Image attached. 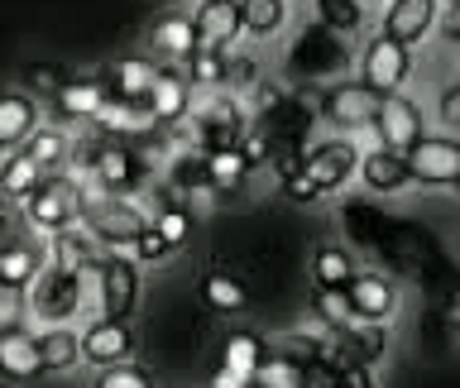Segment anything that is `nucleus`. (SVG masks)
<instances>
[{
    "mask_svg": "<svg viewBox=\"0 0 460 388\" xmlns=\"http://www.w3.org/2000/svg\"><path fill=\"white\" fill-rule=\"evenodd\" d=\"M77 221L92 230L96 240H106V244H135L144 230H149V221L129 207V201H120L115 192L106 197H96V192H82V216Z\"/></svg>",
    "mask_w": 460,
    "mask_h": 388,
    "instance_id": "nucleus-1",
    "label": "nucleus"
},
{
    "mask_svg": "<svg viewBox=\"0 0 460 388\" xmlns=\"http://www.w3.org/2000/svg\"><path fill=\"white\" fill-rule=\"evenodd\" d=\"M24 216L39 230H63L82 216V187H72L67 178H43L34 192L24 197Z\"/></svg>",
    "mask_w": 460,
    "mask_h": 388,
    "instance_id": "nucleus-2",
    "label": "nucleus"
},
{
    "mask_svg": "<svg viewBox=\"0 0 460 388\" xmlns=\"http://www.w3.org/2000/svg\"><path fill=\"white\" fill-rule=\"evenodd\" d=\"M29 307H34L39 316H49V322H63V316H72L82 307V273L72 269H39V278L29 283Z\"/></svg>",
    "mask_w": 460,
    "mask_h": 388,
    "instance_id": "nucleus-3",
    "label": "nucleus"
},
{
    "mask_svg": "<svg viewBox=\"0 0 460 388\" xmlns=\"http://www.w3.org/2000/svg\"><path fill=\"white\" fill-rule=\"evenodd\" d=\"M379 110H384V92H374L369 82H341V86H331V92L322 96V115L331 125H341V129L374 125Z\"/></svg>",
    "mask_w": 460,
    "mask_h": 388,
    "instance_id": "nucleus-4",
    "label": "nucleus"
},
{
    "mask_svg": "<svg viewBox=\"0 0 460 388\" xmlns=\"http://www.w3.org/2000/svg\"><path fill=\"white\" fill-rule=\"evenodd\" d=\"M408 172H412V182H427V187H456L460 182V144L441 139V135H422L408 149Z\"/></svg>",
    "mask_w": 460,
    "mask_h": 388,
    "instance_id": "nucleus-5",
    "label": "nucleus"
},
{
    "mask_svg": "<svg viewBox=\"0 0 460 388\" xmlns=\"http://www.w3.org/2000/svg\"><path fill=\"white\" fill-rule=\"evenodd\" d=\"M408 72H412L408 43H398V39H388V34H379L365 48V57H359V82H369L374 92H384V96H394L398 86L408 82Z\"/></svg>",
    "mask_w": 460,
    "mask_h": 388,
    "instance_id": "nucleus-6",
    "label": "nucleus"
},
{
    "mask_svg": "<svg viewBox=\"0 0 460 388\" xmlns=\"http://www.w3.org/2000/svg\"><path fill=\"white\" fill-rule=\"evenodd\" d=\"M244 29L240 20V0H201L192 14V34H197V53H230V43Z\"/></svg>",
    "mask_w": 460,
    "mask_h": 388,
    "instance_id": "nucleus-7",
    "label": "nucleus"
},
{
    "mask_svg": "<svg viewBox=\"0 0 460 388\" xmlns=\"http://www.w3.org/2000/svg\"><path fill=\"white\" fill-rule=\"evenodd\" d=\"M359 163V149L350 139H331V144H316V149L302 158V178H307L316 192H331V187H341L345 178L355 172Z\"/></svg>",
    "mask_w": 460,
    "mask_h": 388,
    "instance_id": "nucleus-8",
    "label": "nucleus"
},
{
    "mask_svg": "<svg viewBox=\"0 0 460 388\" xmlns=\"http://www.w3.org/2000/svg\"><path fill=\"white\" fill-rule=\"evenodd\" d=\"M92 168H96V178H101V187L106 192H135V187L149 178V163L129 149V144H106V149H96V158H92Z\"/></svg>",
    "mask_w": 460,
    "mask_h": 388,
    "instance_id": "nucleus-9",
    "label": "nucleus"
},
{
    "mask_svg": "<svg viewBox=\"0 0 460 388\" xmlns=\"http://www.w3.org/2000/svg\"><path fill=\"white\" fill-rule=\"evenodd\" d=\"M129 350H135V336H129V326L120 316H101L82 331V359H92V365H125Z\"/></svg>",
    "mask_w": 460,
    "mask_h": 388,
    "instance_id": "nucleus-10",
    "label": "nucleus"
},
{
    "mask_svg": "<svg viewBox=\"0 0 460 388\" xmlns=\"http://www.w3.org/2000/svg\"><path fill=\"white\" fill-rule=\"evenodd\" d=\"M374 129H379V139H384V149H394V154H408L417 139L427 135L422 129V115H417V106L408 96H384V110H379V120H374Z\"/></svg>",
    "mask_w": 460,
    "mask_h": 388,
    "instance_id": "nucleus-11",
    "label": "nucleus"
},
{
    "mask_svg": "<svg viewBox=\"0 0 460 388\" xmlns=\"http://www.w3.org/2000/svg\"><path fill=\"white\" fill-rule=\"evenodd\" d=\"M345 297H350L355 322H388L394 307H398L394 283H384L379 273H355V278L345 283Z\"/></svg>",
    "mask_w": 460,
    "mask_h": 388,
    "instance_id": "nucleus-12",
    "label": "nucleus"
},
{
    "mask_svg": "<svg viewBox=\"0 0 460 388\" xmlns=\"http://www.w3.org/2000/svg\"><path fill=\"white\" fill-rule=\"evenodd\" d=\"M101 82H106V92H111V96L149 106V92L158 86V67H154V63H144V57H115V63L101 72Z\"/></svg>",
    "mask_w": 460,
    "mask_h": 388,
    "instance_id": "nucleus-13",
    "label": "nucleus"
},
{
    "mask_svg": "<svg viewBox=\"0 0 460 388\" xmlns=\"http://www.w3.org/2000/svg\"><path fill=\"white\" fill-rule=\"evenodd\" d=\"M135 297H139V273L129 259H101V307L106 316H125L135 312Z\"/></svg>",
    "mask_w": 460,
    "mask_h": 388,
    "instance_id": "nucleus-14",
    "label": "nucleus"
},
{
    "mask_svg": "<svg viewBox=\"0 0 460 388\" xmlns=\"http://www.w3.org/2000/svg\"><path fill=\"white\" fill-rule=\"evenodd\" d=\"M106 101H111V92H106V82H101V77H82V82L67 77L53 92V106H58V115H67V120H96Z\"/></svg>",
    "mask_w": 460,
    "mask_h": 388,
    "instance_id": "nucleus-15",
    "label": "nucleus"
},
{
    "mask_svg": "<svg viewBox=\"0 0 460 388\" xmlns=\"http://www.w3.org/2000/svg\"><path fill=\"white\" fill-rule=\"evenodd\" d=\"M437 24V0H394L384 14V34L398 39V43H412L427 39V29Z\"/></svg>",
    "mask_w": 460,
    "mask_h": 388,
    "instance_id": "nucleus-16",
    "label": "nucleus"
},
{
    "mask_svg": "<svg viewBox=\"0 0 460 388\" xmlns=\"http://www.w3.org/2000/svg\"><path fill=\"white\" fill-rule=\"evenodd\" d=\"M244 139V120L235 106H207L197 115V149L216 154V149H235Z\"/></svg>",
    "mask_w": 460,
    "mask_h": 388,
    "instance_id": "nucleus-17",
    "label": "nucleus"
},
{
    "mask_svg": "<svg viewBox=\"0 0 460 388\" xmlns=\"http://www.w3.org/2000/svg\"><path fill=\"white\" fill-rule=\"evenodd\" d=\"M0 374L14 384H29L43 374V359H39V340L24 336V331H0Z\"/></svg>",
    "mask_w": 460,
    "mask_h": 388,
    "instance_id": "nucleus-18",
    "label": "nucleus"
},
{
    "mask_svg": "<svg viewBox=\"0 0 460 388\" xmlns=\"http://www.w3.org/2000/svg\"><path fill=\"white\" fill-rule=\"evenodd\" d=\"M96 235L92 230H77V221L72 225H63V230H53V264L58 269H72V273H82V269H101V259H96V244H92Z\"/></svg>",
    "mask_w": 460,
    "mask_h": 388,
    "instance_id": "nucleus-19",
    "label": "nucleus"
},
{
    "mask_svg": "<svg viewBox=\"0 0 460 388\" xmlns=\"http://www.w3.org/2000/svg\"><path fill=\"white\" fill-rule=\"evenodd\" d=\"M359 178H365L369 192H398L402 182H412L408 172V154H394L379 144V154H365V163H359Z\"/></svg>",
    "mask_w": 460,
    "mask_h": 388,
    "instance_id": "nucleus-20",
    "label": "nucleus"
},
{
    "mask_svg": "<svg viewBox=\"0 0 460 388\" xmlns=\"http://www.w3.org/2000/svg\"><path fill=\"white\" fill-rule=\"evenodd\" d=\"M39 115H34V101L20 96V92H0V149H14L34 135Z\"/></svg>",
    "mask_w": 460,
    "mask_h": 388,
    "instance_id": "nucleus-21",
    "label": "nucleus"
},
{
    "mask_svg": "<svg viewBox=\"0 0 460 388\" xmlns=\"http://www.w3.org/2000/svg\"><path fill=\"white\" fill-rule=\"evenodd\" d=\"M43 182V168L29 158L24 149L20 154H10L5 163H0V197H10V201H24L34 187Z\"/></svg>",
    "mask_w": 460,
    "mask_h": 388,
    "instance_id": "nucleus-22",
    "label": "nucleus"
},
{
    "mask_svg": "<svg viewBox=\"0 0 460 388\" xmlns=\"http://www.w3.org/2000/svg\"><path fill=\"white\" fill-rule=\"evenodd\" d=\"M264 350H269V345L259 340L254 331H230L226 345H221V365L235 369V374H244V379H254V369H259V359H264Z\"/></svg>",
    "mask_w": 460,
    "mask_h": 388,
    "instance_id": "nucleus-23",
    "label": "nucleus"
},
{
    "mask_svg": "<svg viewBox=\"0 0 460 388\" xmlns=\"http://www.w3.org/2000/svg\"><path fill=\"white\" fill-rule=\"evenodd\" d=\"M154 48L168 53V57H192L197 53V34H192V20L187 14H164V20L154 24Z\"/></svg>",
    "mask_w": 460,
    "mask_h": 388,
    "instance_id": "nucleus-24",
    "label": "nucleus"
},
{
    "mask_svg": "<svg viewBox=\"0 0 460 388\" xmlns=\"http://www.w3.org/2000/svg\"><path fill=\"white\" fill-rule=\"evenodd\" d=\"M201 302H207L211 312H244V307H250V293H244L240 278H230V273L211 269L207 278H201Z\"/></svg>",
    "mask_w": 460,
    "mask_h": 388,
    "instance_id": "nucleus-25",
    "label": "nucleus"
},
{
    "mask_svg": "<svg viewBox=\"0 0 460 388\" xmlns=\"http://www.w3.org/2000/svg\"><path fill=\"white\" fill-rule=\"evenodd\" d=\"M149 115L154 120H182L187 115V82L178 72H158V86L149 92Z\"/></svg>",
    "mask_w": 460,
    "mask_h": 388,
    "instance_id": "nucleus-26",
    "label": "nucleus"
},
{
    "mask_svg": "<svg viewBox=\"0 0 460 388\" xmlns=\"http://www.w3.org/2000/svg\"><path fill=\"white\" fill-rule=\"evenodd\" d=\"M39 250L34 244H0V283L5 287H29L39 278Z\"/></svg>",
    "mask_w": 460,
    "mask_h": 388,
    "instance_id": "nucleus-27",
    "label": "nucleus"
},
{
    "mask_svg": "<svg viewBox=\"0 0 460 388\" xmlns=\"http://www.w3.org/2000/svg\"><path fill=\"white\" fill-rule=\"evenodd\" d=\"M250 168H254V163L244 158L240 144H235V149H216V154H207V182H211V192H230V187H240Z\"/></svg>",
    "mask_w": 460,
    "mask_h": 388,
    "instance_id": "nucleus-28",
    "label": "nucleus"
},
{
    "mask_svg": "<svg viewBox=\"0 0 460 388\" xmlns=\"http://www.w3.org/2000/svg\"><path fill=\"white\" fill-rule=\"evenodd\" d=\"M312 278H316V287H345L355 278V259L345 254L341 244H322L312 259Z\"/></svg>",
    "mask_w": 460,
    "mask_h": 388,
    "instance_id": "nucleus-29",
    "label": "nucleus"
},
{
    "mask_svg": "<svg viewBox=\"0 0 460 388\" xmlns=\"http://www.w3.org/2000/svg\"><path fill=\"white\" fill-rule=\"evenodd\" d=\"M39 359L43 369H72L82 359V340L72 331H43L39 336Z\"/></svg>",
    "mask_w": 460,
    "mask_h": 388,
    "instance_id": "nucleus-30",
    "label": "nucleus"
},
{
    "mask_svg": "<svg viewBox=\"0 0 460 388\" xmlns=\"http://www.w3.org/2000/svg\"><path fill=\"white\" fill-rule=\"evenodd\" d=\"M341 340L350 345V355L365 359V365H374V359L384 355V345H388V340H384V322H365V326L350 322V326L341 331Z\"/></svg>",
    "mask_w": 460,
    "mask_h": 388,
    "instance_id": "nucleus-31",
    "label": "nucleus"
},
{
    "mask_svg": "<svg viewBox=\"0 0 460 388\" xmlns=\"http://www.w3.org/2000/svg\"><path fill=\"white\" fill-rule=\"evenodd\" d=\"M240 20H244V34H273L283 24V0H240Z\"/></svg>",
    "mask_w": 460,
    "mask_h": 388,
    "instance_id": "nucleus-32",
    "label": "nucleus"
},
{
    "mask_svg": "<svg viewBox=\"0 0 460 388\" xmlns=\"http://www.w3.org/2000/svg\"><path fill=\"white\" fill-rule=\"evenodd\" d=\"M316 14L336 34H355L359 20H365V0H316Z\"/></svg>",
    "mask_w": 460,
    "mask_h": 388,
    "instance_id": "nucleus-33",
    "label": "nucleus"
},
{
    "mask_svg": "<svg viewBox=\"0 0 460 388\" xmlns=\"http://www.w3.org/2000/svg\"><path fill=\"white\" fill-rule=\"evenodd\" d=\"M316 312H322V322L331 331H345L355 322V312H350V297H345V287H316Z\"/></svg>",
    "mask_w": 460,
    "mask_h": 388,
    "instance_id": "nucleus-34",
    "label": "nucleus"
},
{
    "mask_svg": "<svg viewBox=\"0 0 460 388\" xmlns=\"http://www.w3.org/2000/svg\"><path fill=\"white\" fill-rule=\"evenodd\" d=\"M24 154H29V158H34V163H39V168H53V163H58V158H63V154H67V139H63V135H58V129H34V135H29V139H24Z\"/></svg>",
    "mask_w": 460,
    "mask_h": 388,
    "instance_id": "nucleus-35",
    "label": "nucleus"
},
{
    "mask_svg": "<svg viewBox=\"0 0 460 388\" xmlns=\"http://www.w3.org/2000/svg\"><path fill=\"white\" fill-rule=\"evenodd\" d=\"M154 230H158V235H164V240L172 244V250H178V244H182L187 235H192V216H187L182 207H168V211H158Z\"/></svg>",
    "mask_w": 460,
    "mask_h": 388,
    "instance_id": "nucleus-36",
    "label": "nucleus"
},
{
    "mask_svg": "<svg viewBox=\"0 0 460 388\" xmlns=\"http://www.w3.org/2000/svg\"><path fill=\"white\" fill-rule=\"evenodd\" d=\"M172 182H178V187H207V192H211V182H207V154H201V149H197V158L182 154L178 163H172Z\"/></svg>",
    "mask_w": 460,
    "mask_h": 388,
    "instance_id": "nucleus-37",
    "label": "nucleus"
},
{
    "mask_svg": "<svg viewBox=\"0 0 460 388\" xmlns=\"http://www.w3.org/2000/svg\"><path fill=\"white\" fill-rule=\"evenodd\" d=\"M96 388H154V384H149V374L135 369V365H106Z\"/></svg>",
    "mask_w": 460,
    "mask_h": 388,
    "instance_id": "nucleus-38",
    "label": "nucleus"
},
{
    "mask_svg": "<svg viewBox=\"0 0 460 388\" xmlns=\"http://www.w3.org/2000/svg\"><path fill=\"white\" fill-rule=\"evenodd\" d=\"M24 82L34 86V92H49V96H53L58 86L67 82V72L58 67V63H29V67H24Z\"/></svg>",
    "mask_w": 460,
    "mask_h": 388,
    "instance_id": "nucleus-39",
    "label": "nucleus"
},
{
    "mask_svg": "<svg viewBox=\"0 0 460 388\" xmlns=\"http://www.w3.org/2000/svg\"><path fill=\"white\" fill-rule=\"evenodd\" d=\"M187 67H192V82H226V53H192Z\"/></svg>",
    "mask_w": 460,
    "mask_h": 388,
    "instance_id": "nucleus-40",
    "label": "nucleus"
},
{
    "mask_svg": "<svg viewBox=\"0 0 460 388\" xmlns=\"http://www.w3.org/2000/svg\"><path fill=\"white\" fill-rule=\"evenodd\" d=\"M297 388H341V369L331 365V359H322L316 355L307 369H302V384Z\"/></svg>",
    "mask_w": 460,
    "mask_h": 388,
    "instance_id": "nucleus-41",
    "label": "nucleus"
},
{
    "mask_svg": "<svg viewBox=\"0 0 460 388\" xmlns=\"http://www.w3.org/2000/svg\"><path fill=\"white\" fill-rule=\"evenodd\" d=\"M172 250V244L164 240V235H158V230L149 225V230H144V235L135 240V259H139V264H158V259H164Z\"/></svg>",
    "mask_w": 460,
    "mask_h": 388,
    "instance_id": "nucleus-42",
    "label": "nucleus"
},
{
    "mask_svg": "<svg viewBox=\"0 0 460 388\" xmlns=\"http://www.w3.org/2000/svg\"><path fill=\"white\" fill-rule=\"evenodd\" d=\"M341 388H374V374L365 359H350V365L341 369Z\"/></svg>",
    "mask_w": 460,
    "mask_h": 388,
    "instance_id": "nucleus-43",
    "label": "nucleus"
},
{
    "mask_svg": "<svg viewBox=\"0 0 460 388\" xmlns=\"http://www.w3.org/2000/svg\"><path fill=\"white\" fill-rule=\"evenodd\" d=\"M226 82H235V86L254 82V63H250V57H230L226 53Z\"/></svg>",
    "mask_w": 460,
    "mask_h": 388,
    "instance_id": "nucleus-44",
    "label": "nucleus"
},
{
    "mask_svg": "<svg viewBox=\"0 0 460 388\" xmlns=\"http://www.w3.org/2000/svg\"><path fill=\"white\" fill-rule=\"evenodd\" d=\"M441 120L460 125V86H446V92H441Z\"/></svg>",
    "mask_w": 460,
    "mask_h": 388,
    "instance_id": "nucleus-45",
    "label": "nucleus"
},
{
    "mask_svg": "<svg viewBox=\"0 0 460 388\" xmlns=\"http://www.w3.org/2000/svg\"><path fill=\"white\" fill-rule=\"evenodd\" d=\"M211 388H254V379H244V374H235V369H216V379H211Z\"/></svg>",
    "mask_w": 460,
    "mask_h": 388,
    "instance_id": "nucleus-46",
    "label": "nucleus"
},
{
    "mask_svg": "<svg viewBox=\"0 0 460 388\" xmlns=\"http://www.w3.org/2000/svg\"><path fill=\"white\" fill-rule=\"evenodd\" d=\"M14 307H20V287H5V283H0V322H10Z\"/></svg>",
    "mask_w": 460,
    "mask_h": 388,
    "instance_id": "nucleus-47",
    "label": "nucleus"
},
{
    "mask_svg": "<svg viewBox=\"0 0 460 388\" xmlns=\"http://www.w3.org/2000/svg\"><path fill=\"white\" fill-rule=\"evenodd\" d=\"M446 39L460 43V10H456V20H446Z\"/></svg>",
    "mask_w": 460,
    "mask_h": 388,
    "instance_id": "nucleus-48",
    "label": "nucleus"
},
{
    "mask_svg": "<svg viewBox=\"0 0 460 388\" xmlns=\"http://www.w3.org/2000/svg\"><path fill=\"white\" fill-rule=\"evenodd\" d=\"M451 5H456V10H460V0H451Z\"/></svg>",
    "mask_w": 460,
    "mask_h": 388,
    "instance_id": "nucleus-49",
    "label": "nucleus"
},
{
    "mask_svg": "<svg viewBox=\"0 0 460 388\" xmlns=\"http://www.w3.org/2000/svg\"><path fill=\"white\" fill-rule=\"evenodd\" d=\"M456 192H460V182H456Z\"/></svg>",
    "mask_w": 460,
    "mask_h": 388,
    "instance_id": "nucleus-50",
    "label": "nucleus"
}]
</instances>
